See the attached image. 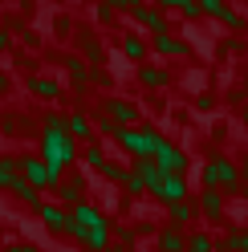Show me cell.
I'll return each instance as SVG.
<instances>
[{"mask_svg": "<svg viewBox=\"0 0 248 252\" xmlns=\"http://www.w3.org/2000/svg\"><path fill=\"white\" fill-rule=\"evenodd\" d=\"M65 232L73 236L82 248L90 252H102L106 244H110V220H106L94 203H73V208H65Z\"/></svg>", "mask_w": 248, "mask_h": 252, "instance_id": "6da1fadb", "label": "cell"}, {"mask_svg": "<svg viewBox=\"0 0 248 252\" xmlns=\"http://www.w3.org/2000/svg\"><path fill=\"white\" fill-rule=\"evenodd\" d=\"M41 159L49 163V167H57L61 175H65V167L77 159V143L65 134V118H57V114L45 118V130H41Z\"/></svg>", "mask_w": 248, "mask_h": 252, "instance_id": "7a4b0ae2", "label": "cell"}, {"mask_svg": "<svg viewBox=\"0 0 248 252\" xmlns=\"http://www.w3.org/2000/svg\"><path fill=\"white\" fill-rule=\"evenodd\" d=\"M204 187H216V191H224V195H240L244 191L236 163L224 159V155H216V159L204 163Z\"/></svg>", "mask_w": 248, "mask_h": 252, "instance_id": "3957f363", "label": "cell"}, {"mask_svg": "<svg viewBox=\"0 0 248 252\" xmlns=\"http://www.w3.org/2000/svg\"><path fill=\"white\" fill-rule=\"evenodd\" d=\"M159 130L155 126H118V134H114V143L126 151V155H134V159H151L155 155V147H159Z\"/></svg>", "mask_w": 248, "mask_h": 252, "instance_id": "277c9868", "label": "cell"}, {"mask_svg": "<svg viewBox=\"0 0 248 252\" xmlns=\"http://www.w3.org/2000/svg\"><path fill=\"white\" fill-rule=\"evenodd\" d=\"M17 171H21L25 183L37 187V191H45V187H57V179H61V171L49 167L41 155H25V159H17Z\"/></svg>", "mask_w": 248, "mask_h": 252, "instance_id": "5b68a950", "label": "cell"}, {"mask_svg": "<svg viewBox=\"0 0 248 252\" xmlns=\"http://www.w3.org/2000/svg\"><path fill=\"white\" fill-rule=\"evenodd\" d=\"M155 167L163 171V175H183L187 171V155H183L175 143H167V138H159V147H155Z\"/></svg>", "mask_w": 248, "mask_h": 252, "instance_id": "8992f818", "label": "cell"}, {"mask_svg": "<svg viewBox=\"0 0 248 252\" xmlns=\"http://www.w3.org/2000/svg\"><path fill=\"white\" fill-rule=\"evenodd\" d=\"M134 25L138 29H147V33L155 37V33H171V21H167V8H159V4H138L134 12Z\"/></svg>", "mask_w": 248, "mask_h": 252, "instance_id": "52a82bcc", "label": "cell"}, {"mask_svg": "<svg viewBox=\"0 0 248 252\" xmlns=\"http://www.w3.org/2000/svg\"><path fill=\"white\" fill-rule=\"evenodd\" d=\"M53 191H57V203H61V208H73V203L86 199V179H82V175H61Z\"/></svg>", "mask_w": 248, "mask_h": 252, "instance_id": "ba28073f", "label": "cell"}, {"mask_svg": "<svg viewBox=\"0 0 248 252\" xmlns=\"http://www.w3.org/2000/svg\"><path fill=\"white\" fill-rule=\"evenodd\" d=\"M155 199H163V203H179V199H187V179H183V175H163L159 187H155Z\"/></svg>", "mask_w": 248, "mask_h": 252, "instance_id": "9c48e42d", "label": "cell"}, {"mask_svg": "<svg viewBox=\"0 0 248 252\" xmlns=\"http://www.w3.org/2000/svg\"><path fill=\"white\" fill-rule=\"evenodd\" d=\"M147 49L163 53V57H187V53H191V49H187V41H179V37H171V33H155Z\"/></svg>", "mask_w": 248, "mask_h": 252, "instance_id": "30bf717a", "label": "cell"}, {"mask_svg": "<svg viewBox=\"0 0 248 252\" xmlns=\"http://www.w3.org/2000/svg\"><path fill=\"white\" fill-rule=\"evenodd\" d=\"M106 118H114L118 126H134L138 122V110L126 102V98H106V110H102Z\"/></svg>", "mask_w": 248, "mask_h": 252, "instance_id": "8fae6325", "label": "cell"}, {"mask_svg": "<svg viewBox=\"0 0 248 252\" xmlns=\"http://www.w3.org/2000/svg\"><path fill=\"white\" fill-rule=\"evenodd\" d=\"M224 191H216V187H204V191H199V208L195 212H204L208 220H224Z\"/></svg>", "mask_w": 248, "mask_h": 252, "instance_id": "7c38bea8", "label": "cell"}, {"mask_svg": "<svg viewBox=\"0 0 248 252\" xmlns=\"http://www.w3.org/2000/svg\"><path fill=\"white\" fill-rule=\"evenodd\" d=\"M65 134L73 138V143H94V122H90L86 114H77V110H73V114L65 118Z\"/></svg>", "mask_w": 248, "mask_h": 252, "instance_id": "4fadbf2b", "label": "cell"}, {"mask_svg": "<svg viewBox=\"0 0 248 252\" xmlns=\"http://www.w3.org/2000/svg\"><path fill=\"white\" fill-rule=\"evenodd\" d=\"M130 171H134L138 179H143V191H147V195H155V187H159V179H163V171L155 167V159H134V167H130Z\"/></svg>", "mask_w": 248, "mask_h": 252, "instance_id": "5bb4252c", "label": "cell"}, {"mask_svg": "<svg viewBox=\"0 0 248 252\" xmlns=\"http://www.w3.org/2000/svg\"><path fill=\"white\" fill-rule=\"evenodd\" d=\"M37 216L45 220V228H53V232H65V208L61 203H37Z\"/></svg>", "mask_w": 248, "mask_h": 252, "instance_id": "9a60e30c", "label": "cell"}, {"mask_svg": "<svg viewBox=\"0 0 248 252\" xmlns=\"http://www.w3.org/2000/svg\"><path fill=\"white\" fill-rule=\"evenodd\" d=\"M167 212H171V228H187V224H195V203L191 199H179V203H167Z\"/></svg>", "mask_w": 248, "mask_h": 252, "instance_id": "2e32d148", "label": "cell"}, {"mask_svg": "<svg viewBox=\"0 0 248 252\" xmlns=\"http://www.w3.org/2000/svg\"><path fill=\"white\" fill-rule=\"evenodd\" d=\"M159 252H187V236H183V228H163L159 232Z\"/></svg>", "mask_w": 248, "mask_h": 252, "instance_id": "e0dca14e", "label": "cell"}, {"mask_svg": "<svg viewBox=\"0 0 248 252\" xmlns=\"http://www.w3.org/2000/svg\"><path fill=\"white\" fill-rule=\"evenodd\" d=\"M65 69H69V77H73V86L82 90V86H90V61H82V57H65Z\"/></svg>", "mask_w": 248, "mask_h": 252, "instance_id": "ac0fdd59", "label": "cell"}, {"mask_svg": "<svg viewBox=\"0 0 248 252\" xmlns=\"http://www.w3.org/2000/svg\"><path fill=\"white\" fill-rule=\"evenodd\" d=\"M138 82H143L147 90H163L171 77H167V69H159V65H143V69H138Z\"/></svg>", "mask_w": 248, "mask_h": 252, "instance_id": "d6986e66", "label": "cell"}, {"mask_svg": "<svg viewBox=\"0 0 248 252\" xmlns=\"http://www.w3.org/2000/svg\"><path fill=\"white\" fill-rule=\"evenodd\" d=\"M8 191H12V195H17L21 203H29V208H37V203H41V191H37V187H33V183H25V179H17V183H12V187H8Z\"/></svg>", "mask_w": 248, "mask_h": 252, "instance_id": "ffe728a7", "label": "cell"}, {"mask_svg": "<svg viewBox=\"0 0 248 252\" xmlns=\"http://www.w3.org/2000/svg\"><path fill=\"white\" fill-rule=\"evenodd\" d=\"M17 179H21V171H17V159H12V155H0V187L8 191V187L17 183Z\"/></svg>", "mask_w": 248, "mask_h": 252, "instance_id": "44dd1931", "label": "cell"}, {"mask_svg": "<svg viewBox=\"0 0 248 252\" xmlns=\"http://www.w3.org/2000/svg\"><path fill=\"white\" fill-rule=\"evenodd\" d=\"M77 45H82V53H86V61H102V45H98V37L94 33H77Z\"/></svg>", "mask_w": 248, "mask_h": 252, "instance_id": "7402d4cb", "label": "cell"}, {"mask_svg": "<svg viewBox=\"0 0 248 252\" xmlns=\"http://www.w3.org/2000/svg\"><path fill=\"white\" fill-rule=\"evenodd\" d=\"M29 86H33V94H37V98H57V94H61V86L53 82V77H33Z\"/></svg>", "mask_w": 248, "mask_h": 252, "instance_id": "603a6c76", "label": "cell"}, {"mask_svg": "<svg viewBox=\"0 0 248 252\" xmlns=\"http://www.w3.org/2000/svg\"><path fill=\"white\" fill-rule=\"evenodd\" d=\"M82 163H86V167H94V171H102V167H106V151H102L98 143H90V147L82 151Z\"/></svg>", "mask_w": 248, "mask_h": 252, "instance_id": "cb8c5ba5", "label": "cell"}, {"mask_svg": "<svg viewBox=\"0 0 248 252\" xmlns=\"http://www.w3.org/2000/svg\"><path fill=\"white\" fill-rule=\"evenodd\" d=\"M122 53H126L130 61H143L147 57V41L143 37H126V41H122Z\"/></svg>", "mask_w": 248, "mask_h": 252, "instance_id": "d4e9b609", "label": "cell"}, {"mask_svg": "<svg viewBox=\"0 0 248 252\" xmlns=\"http://www.w3.org/2000/svg\"><path fill=\"white\" fill-rule=\"evenodd\" d=\"M212 248H216V240L208 232H191L187 236V252H212Z\"/></svg>", "mask_w": 248, "mask_h": 252, "instance_id": "484cf974", "label": "cell"}, {"mask_svg": "<svg viewBox=\"0 0 248 252\" xmlns=\"http://www.w3.org/2000/svg\"><path fill=\"white\" fill-rule=\"evenodd\" d=\"M199 4V17H212V21H220V12L228 8V0H195Z\"/></svg>", "mask_w": 248, "mask_h": 252, "instance_id": "4316f807", "label": "cell"}, {"mask_svg": "<svg viewBox=\"0 0 248 252\" xmlns=\"http://www.w3.org/2000/svg\"><path fill=\"white\" fill-rule=\"evenodd\" d=\"M220 25H224V29H244V17H240V8H232V4H228V8L220 12Z\"/></svg>", "mask_w": 248, "mask_h": 252, "instance_id": "83f0119b", "label": "cell"}, {"mask_svg": "<svg viewBox=\"0 0 248 252\" xmlns=\"http://www.w3.org/2000/svg\"><path fill=\"white\" fill-rule=\"evenodd\" d=\"M224 248H232V252H248V228H244V232H228Z\"/></svg>", "mask_w": 248, "mask_h": 252, "instance_id": "f1b7e54d", "label": "cell"}, {"mask_svg": "<svg viewBox=\"0 0 248 252\" xmlns=\"http://www.w3.org/2000/svg\"><path fill=\"white\" fill-rule=\"evenodd\" d=\"M102 175L110 179V183H122V179H126V167H118V163H110V159H106V167H102Z\"/></svg>", "mask_w": 248, "mask_h": 252, "instance_id": "f546056e", "label": "cell"}, {"mask_svg": "<svg viewBox=\"0 0 248 252\" xmlns=\"http://www.w3.org/2000/svg\"><path fill=\"white\" fill-rule=\"evenodd\" d=\"M122 187H126V195H143V179H138L134 171H126V179H122Z\"/></svg>", "mask_w": 248, "mask_h": 252, "instance_id": "4dcf8cb0", "label": "cell"}, {"mask_svg": "<svg viewBox=\"0 0 248 252\" xmlns=\"http://www.w3.org/2000/svg\"><path fill=\"white\" fill-rule=\"evenodd\" d=\"M106 4H110L114 12H134L138 4H143V0H106Z\"/></svg>", "mask_w": 248, "mask_h": 252, "instance_id": "1f68e13d", "label": "cell"}, {"mask_svg": "<svg viewBox=\"0 0 248 252\" xmlns=\"http://www.w3.org/2000/svg\"><path fill=\"white\" fill-rule=\"evenodd\" d=\"M98 130H102V134H110V138H114V134H118V122H114V118H106V114H102V118H98Z\"/></svg>", "mask_w": 248, "mask_h": 252, "instance_id": "d6a6232c", "label": "cell"}, {"mask_svg": "<svg viewBox=\"0 0 248 252\" xmlns=\"http://www.w3.org/2000/svg\"><path fill=\"white\" fill-rule=\"evenodd\" d=\"M134 236H138L134 228H118V244H122V248L130 252V244H134Z\"/></svg>", "mask_w": 248, "mask_h": 252, "instance_id": "836d02e7", "label": "cell"}, {"mask_svg": "<svg viewBox=\"0 0 248 252\" xmlns=\"http://www.w3.org/2000/svg\"><path fill=\"white\" fill-rule=\"evenodd\" d=\"M114 17H118V12H114V8H110V4H106V0H102V4H98V21H102V25H110Z\"/></svg>", "mask_w": 248, "mask_h": 252, "instance_id": "e575fe53", "label": "cell"}, {"mask_svg": "<svg viewBox=\"0 0 248 252\" xmlns=\"http://www.w3.org/2000/svg\"><path fill=\"white\" fill-rule=\"evenodd\" d=\"M53 29H57L61 37H69V33H73V21H69V17H57V21H53Z\"/></svg>", "mask_w": 248, "mask_h": 252, "instance_id": "d590c367", "label": "cell"}, {"mask_svg": "<svg viewBox=\"0 0 248 252\" xmlns=\"http://www.w3.org/2000/svg\"><path fill=\"white\" fill-rule=\"evenodd\" d=\"M8 45H12V29L0 25V49H8Z\"/></svg>", "mask_w": 248, "mask_h": 252, "instance_id": "8d00e7d4", "label": "cell"}, {"mask_svg": "<svg viewBox=\"0 0 248 252\" xmlns=\"http://www.w3.org/2000/svg\"><path fill=\"white\" fill-rule=\"evenodd\" d=\"M236 171H240V183H248V155L240 159V167H236Z\"/></svg>", "mask_w": 248, "mask_h": 252, "instance_id": "74e56055", "label": "cell"}, {"mask_svg": "<svg viewBox=\"0 0 248 252\" xmlns=\"http://www.w3.org/2000/svg\"><path fill=\"white\" fill-rule=\"evenodd\" d=\"M12 252H37L33 244H12Z\"/></svg>", "mask_w": 248, "mask_h": 252, "instance_id": "f35d334b", "label": "cell"}, {"mask_svg": "<svg viewBox=\"0 0 248 252\" xmlns=\"http://www.w3.org/2000/svg\"><path fill=\"white\" fill-rule=\"evenodd\" d=\"M240 122H244V130H248V98H244V110H240Z\"/></svg>", "mask_w": 248, "mask_h": 252, "instance_id": "ab89813d", "label": "cell"}, {"mask_svg": "<svg viewBox=\"0 0 248 252\" xmlns=\"http://www.w3.org/2000/svg\"><path fill=\"white\" fill-rule=\"evenodd\" d=\"M102 252H126V248H122V244H106Z\"/></svg>", "mask_w": 248, "mask_h": 252, "instance_id": "60d3db41", "label": "cell"}, {"mask_svg": "<svg viewBox=\"0 0 248 252\" xmlns=\"http://www.w3.org/2000/svg\"><path fill=\"white\" fill-rule=\"evenodd\" d=\"M212 252H232V248H224V244H216V248H212Z\"/></svg>", "mask_w": 248, "mask_h": 252, "instance_id": "b9f144b4", "label": "cell"}, {"mask_svg": "<svg viewBox=\"0 0 248 252\" xmlns=\"http://www.w3.org/2000/svg\"><path fill=\"white\" fill-rule=\"evenodd\" d=\"M240 17H244V29H248V8H244V12H240Z\"/></svg>", "mask_w": 248, "mask_h": 252, "instance_id": "7bdbcfd3", "label": "cell"}, {"mask_svg": "<svg viewBox=\"0 0 248 252\" xmlns=\"http://www.w3.org/2000/svg\"><path fill=\"white\" fill-rule=\"evenodd\" d=\"M0 86H4V73H0Z\"/></svg>", "mask_w": 248, "mask_h": 252, "instance_id": "ee69618b", "label": "cell"}, {"mask_svg": "<svg viewBox=\"0 0 248 252\" xmlns=\"http://www.w3.org/2000/svg\"><path fill=\"white\" fill-rule=\"evenodd\" d=\"M4 252H12V248H4Z\"/></svg>", "mask_w": 248, "mask_h": 252, "instance_id": "f6af8a7d", "label": "cell"}, {"mask_svg": "<svg viewBox=\"0 0 248 252\" xmlns=\"http://www.w3.org/2000/svg\"><path fill=\"white\" fill-rule=\"evenodd\" d=\"M244 82H248V77H244Z\"/></svg>", "mask_w": 248, "mask_h": 252, "instance_id": "bcb514c9", "label": "cell"}]
</instances>
